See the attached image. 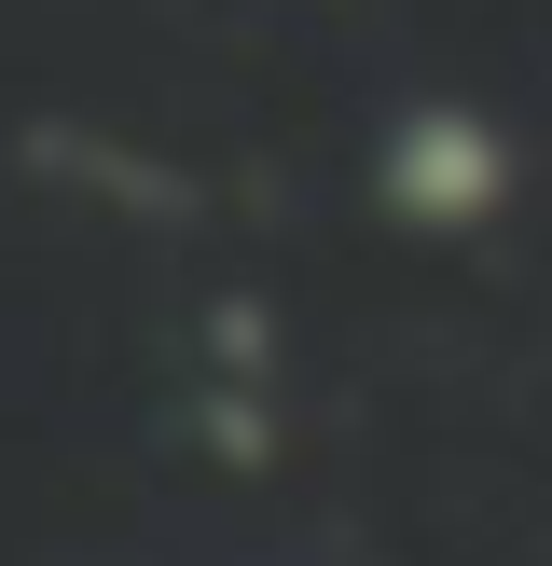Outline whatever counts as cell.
I'll list each match as a JSON object with an SVG mask.
<instances>
[{
	"label": "cell",
	"mask_w": 552,
	"mask_h": 566,
	"mask_svg": "<svg viewBox=\"0 0 552 566\" xmlns=\"http://www.w3.org/2000/svg\"><path fill=\"white\" fill-rule=\"evenodd\" d=\"M373 193H386V221H414V235H469V221L511 208V138H497L469 97H414L401 125H386V153H373Z\"/></svg>",
	"instance_id": "obj_1"
}]
</instances>
